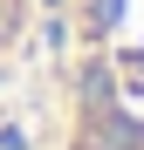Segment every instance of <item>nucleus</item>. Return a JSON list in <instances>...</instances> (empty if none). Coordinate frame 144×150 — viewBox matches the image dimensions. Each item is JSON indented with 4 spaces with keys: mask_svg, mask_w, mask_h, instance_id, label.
Returning <instances> with one entry per match:
<instances>
[{
    "mask_svg": "<svg viewBox=\"0 0 144 150\" xmlns=\"http://www.w3.org/2000/svg\"><path fill=\"white\" fill-rule=\"evenodd\" d=\"M34 14H41V0H0V62L21 55V41L34 34Z\"/></svg>",
    "mask_w": 144,
    "mask_h": 150,
    "instance_id": "nucleus-2",
    "label": "nucleus"
},
{
    "mask_svg": "<svg viewBox=\"0 0 144 150\" xmlns=\"http://www.w3.org/2000/svg\"><path fill=\"white\" fill-rule=\"evenodd\" d=\"M48 150H144V0H55Z\"/></svg>",
    "mask_w": 144,
    "mask_h": 150,
    "instance_id": "nucleus-1",
    "label": "nucleus"
}]
</instances>
